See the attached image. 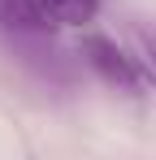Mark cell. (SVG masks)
Instances as JSON below:
<instances>
[{"label":"cell","mask_w":156,"mask_h":160,"mask_svg":"<svg viewBox=\"0 0 156 160\" xmlns=\"http://www.w3.org/2000/svg\"><path fill=\"white\" fill-rule=\"evenodd\" d=\"M126 52H130V61H134V69H139V82H152L156 87V30L134 26Z\"/></svg>","instance_id":"obj_4"},{"label":"cell","mask_w":156,"mask_h":160,"mask_svg":"<svg viewBox=\"0 0 156 160\" xmlns=\"http://www.w3.org/2000/svg\"><path fill=\"white\" fill-rule=\"evenodd\" d=\"M87 61L100 69L108 82H122V87H139V69L130 52H122L113 39H87Z\"/></svg>","instance_id":"obj_1"},{"label":"cell","mask_w":156,"mask_h":160,"mask_svg":"<svg viewBox=\"0 0 156 160\" xmlns=\"http://www.w3.org/2000/svg\"><path fill=\"white\" fill-rule=\"evenodd\" d=\"M35 9L44 13L48 30H56V26H87L100 13V0H35Z\"/></svg>","instance_id":"obj_2"},{"label":"cell","mask_w":156,"mask_h":160,"mask_svg":"<svg viewBox=\"0 0 156 160\" xmlns=\"http://www.w3.org/2000/svg\"><path fill=\"white\" fill-rule=\"evenodd\" d=\"M0 26L18 30V35H44L48 22L35 9V0H0Z\"/></svg>","instance_id":"obj_3"}]
</instances>
